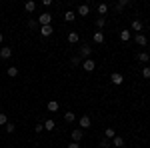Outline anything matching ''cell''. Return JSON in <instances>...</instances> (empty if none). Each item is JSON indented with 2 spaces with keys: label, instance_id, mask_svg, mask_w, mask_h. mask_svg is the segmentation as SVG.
<instances>
[{
  "label": "cell",
  "instance_id": "cell-13",
  "mask_svg": "<svg viewBox=\"0 0 150 148\" xmlns=\"http://www.w3.org/2000/svg\"><path fill=\"white\" fill-rule=\"evenodd\" d=\"M130 4H132L130 0H118V2H116V10H118V12H122L124 8H126V6H130Z\"/></svg>",
  "mask_w": 150,
  "mask_h": 148
},
{
  "label": "cell",
  "instance_id": "cell-31",
  "mask_svg": "<svg viewBox=\"0 0 150 148\" xmlns=\"http://www.w3.org/2000/svg\"><path fill=\"white\" fill-rule=\"evenodd\" d=\"M98 146H100V148H108V146H110V140H106V138H102Z\"/></svg>",
  "mask_w": 150,
  "mask_h": 148
},
{
  "label": "cell",
  "instance_id": "cell-25",
  "mask_svg": "<svg viewBox=\"0 0 150 148\" xmlns=\"http://www.w3.org/2000/svg\"><path fill=\"white\" fill-rule=\"evenodd\" d=\"M132 30H134V32H142V22H140V20H134V22H132Z\"/></svg>",
  "mask_w": 150,
  "mask_h": 148
},
{
  "label": "cell",
  "instance_id": "cell-5",
  "mask_svg": "<svg viewBox=\"0 0 150 148\" xmlns=\"http://www.w3.org/2000/svg\"><path fill=\"white\" fill-rule=\"evenodd\" d=\"M12 56V48L10 46H2L0 48V60H8Z\"/></svg>",
  "mask_w": 150,
  "mask_h": 148
},
{
  "label": "cell",
  "instance_id": "cell-2",
  "mask_svg": "<svg viewBox=\"0 0 150 148\" xmlns=\"http://www.w3.org/2000/svg\"><path fill=\"white\" fill-rule=\"evenodd\" d=\"M38 24L40 26H52V14L50 12H42L38 16Z\"/></svg>",
  "mask_w": 150,
  "mask_h": 148
},
{
  "label": "cell",
  "instance_id": "cell-1",
  "mask_svg": "<svg viewBox=\"0 0 150 148\" xmlns=\"http://www.w3.org/2000/svg\"><path fill=\"white\" fill-rule=\"evenodd\" d=\"M78 58L80 60H86V58H92V48L88 44H82L80 50H78Z\"/></svg>",
  "mask_w": 150,
  "mask_h": 148
},
{
  "label": "cell",
  "instance_id": "cell-12",
  "mask_svg": "<svg viewBox=\"0 0 150 148\" xmlns=\"http://www.w3.org/2000/svg\"><path fill=\"white\" fill-rule=\"evenodd\" d=\"M52 32H54V28H52V26H40V34L44 36V38L52 36Z\"/></svg>",
  "mask_w": 150,
  "mask_h": 148
},
{
  "label": "cell",
  "instance_id": "cell-24",
  "mask_svg": "<svg viewBox=\"0 0 150 148\" xmlns=\"http://www.w3.org/2000/svg\"><path fill=\"white\" fill-rule=\"evenodd\" d=\"M4 130H6V132H8V134H14V130H16V124H14V122H10V120H8V124L4 126Z\"/></svg>",
  "mask_w": 150,
  "mask_h": 148
},
{
  "label": "cell",
  "instance_id": "cell-16",
  "mask_svg": "<svg viewBox=\"0 0 150 148\" xmlns=\"http://www.w3.org/2000/svg\"><path fill=\"white\" fill-rule=\"evenodd\" d=\"M64 20H66V22H74V20H76V12L66 10L64 12Z\"/></svg>",
  "mask_w": 150,
  "mask_h": 148
},
{
  "label": "cell",
  "instance_id": "cell-36",
  "mask_svg": "<svg viewBox=\"0 0 150 148\" xmlns=\"http://www.w3.org/2000/svg\"><path fill=\"white\" fill-rule=\"evenodd\" d=\"M2 40H4V34H2V32H0V44H2Z\"/></svg>",
  "mask_w": 150,
  "mask_h": 148
},
{
  "label": "cell",
  "instance_id": "cell-23",
  "mask_svg": "<svg viewBox=\"0 0 150 148\" xmlns=\"http://www.w3.org/2000/svg\"><path fill=\"white\" fill-rule=\"evenodd\" d=\"M104 26H106V18H102V16H98V18H96V28H98V30H102Z\"/></svg>",
  "mask_w": 150,
  "mask_h": 148
},
{
  "label": "cell",
  "instance_id": "cell-26",
  "mask_svg": "<svg viewBox=\"0 0 150 148\" xmlns=\"http://www.w3.org/2000/svg\"><path fill=\"white\" fill-rule=\"evenodd\" d=\"M120 40H122V42H128V40H130V30H122V32H120Z\"/></svg>",
  "mask_w": 150,
  "mask_h": 148
},
{
  "label": "cell",
  "instance_id": "cell-33",
  "mask_svg": "<svg viewBox=\"0 0 150 148\" xmlns=\"http://www.w3.org/2000/svg\"><path fill=\"white\" fill-rule=\"evenodd\" d=\"M72 64H74V66H78V64H82V60L78 56H74V58H72Z\"/></svg>",
  "mask_w": 150,
  "mask_h": 148
},
{
  "label": "cell",
  "instance_id": "cell-32",
  "mask_svg": "<svg viewBox=\"0 0 150 148\" xmlns=\"http://www.w3.org/2000/svg\"><path fill=\"white\" fill-rule=\"evenodd\" d=\"M28 26H30L32 30H36V28H40V24H38V20H30V22H28Z\"/></svg>",
  "mask_w": 150,
  "mask_h": 148
},
{
  "label": "cell",
  "instance_id": "cell-6",
  "mask_svg": "<svg viewBox=\"0 0 150 148\" xmlns=\"http://www.w3.org/2000/svg\"><path fill=\"white\" fill-rule=\"evenodd\" d=\"M82 136H84V130L82 128H74L72 130V142H80Z\"/></svg>",
  "mask_w": 150,
  "mask_h": 148
},
{
  "label": "cell",
  "instance_id": "cell-10",
  "mask_svg": "<svg viewBox=\"0 0 150 148\" xmlns=\"http://www.w3.org/2000/svg\"><path fill=\"white\" fill-rule=\"evenodd\" d=\"M92 40L96 42V44H102V42H104V32H102V30H96V32L92 34Z\"/></svg>",
  "mask_w": 150,
  "mask_h": 148
},
{
  "label": "cell",
  "instance_id": "cell-8",
  "mask_svg": "<svg viewBox=\"0 0 150 148\" xmlns=\"http://www.w3.org/2000/svg\"><path fill=\"white\" fill-rule=\"evenodd\" d=\"M90 124H92V120H90V116H88V114L80 116V128H90Z\"/></svg>",
  "mask_w": 150,
  "mask_h": 148
},
{
  "label": "cell",
  "instance_id": "cell-15",
  "mask_svg": "<svg viewBox=\"0 0 150 148\" xmlns=\"http://www.w3.org/2000/svg\"><path fill=\"white\" fill-rule=\"evenodd\" d=\"M138 62L148 64V62H150V54H148V52H138Z\"/></svg>",
  "mask_w": 150,
  "mask_h": 148
},
{
  "label": "cell",
  "instance_id": "cell-19",
  "mask_svg": "<svg viewBox=\"0 0 150 148\" xmlns=\"http://www.w3.org/2000/svg\"><path fill=\"white\" fill-rule=\"evenodd\" d=\"M42 124H44V130H48V132H50V130H54V128H56V122H54V120H52V118H48L46 122H42Z\"/></svg>",
  "mask_w": 150,
  "mask_h": 148
},
{
  "label": "cell",
  "instance_id": "cell-22",
  "mask_svg": "<svg viewBox=\"0 0 150 148\" xmlns=\"http://www.w3.org/2000/svg\"><path fill=\"white\" fill-rule=\"evenodd\" d=\"M64 120H66L68 124H72V122L76 120V114L74 112H64Z\"/></svg>",
  "mask_w": 150,
  "mask_h": 148
},
{
  "label": "cell",
  "instance_id": "cell-30",
  "mask_svg": "<svg viewBox=\"0 0 150 148\" xmlns=\"http://www.w3.org/2000/svg\"><path fill=\"white\" fill-rule=\"evenodd\" d=\"M42 130H44V124H40V122H38V124H34V132H36V134H40Z\"/></svg>",
  "mask_w": 150,
  "mask_h": 148
},
{
  "label": "cell",
  "instance_id": "cell-18",
  "mask_svg": "<svg viewBox=\"0 0 150 148\" xmlns=\"http://www.w3.org/2000/svg\"><path fill=\"white\" fill-rule=\"evenodd\" d=\"M46 108H48V112H56V110L60 108V106H58V102H56V100H48Z\"/></svg>",
  "mask_w": 150,
  "mask_h": 148
},
{
  "label": "cell",
  "instance_id": "cell-4",
  "mask_svg": "<svg viewBox=\"0 0 150 148\" xmlns=\"http://www.w3.org/2000/svg\"><path fill=\"white\" fill-rule=\"evenodd\" d=\"M110 82H112L114 86H120V84L124 82V76H122L120 72H112V74H110Z\"/></svg>",
  "mask_w": 150,
  "mask_h": 148
},
{
  "label": "cell",
  "instance_id": "cell-9",
  "mask_svg": "<svg viewBox=\"0 0 150 148\" xmlns=\"http://www.w3.org/2000/svg\"><path fill=\"white\" fill-rule=\"evenodd\" d=\"M88 12H90V6H88V4H80L78 10H76V14H78V16H88Z\"/></svg>",
  "mask_w": 150,
  "mask_h": 148
},
{
  "label": "cell",
  "instance_id": "cell-28",
  "mask_svg": "<svg viewBox=\"0 0 150 148\" xmlns=\"http://www.w3.org/2000/svg\"><path fill=\"white\" fill-rule=\"evenodd\" d=\"M8 76H10V78L18 76V68H16V66H10V68H8Z\"/></svg>",
  "mask_w": 150,
  "mask_h": 148
},
{
  "label": "cell",
  "instance_id": "cell-34",
  "mask_svg": "<svg viewBox=\"0 0 150 148\" xmlns=\"http://www.w3.org/2000/svg\"><path fill=\"white\" fill-rule=\"evenodd\" d=\"M42 6H46V8H50V6H52V0H42Z\"/></svg>",
  "mask_w": 150,
  "mask_h": 148
},
{
  "label": "cell",
  "instance_id": "cell-17",
  "mask_svg": "<svg viewBox=\"0 0 150 148\" xmlns=\"http://www.w3.org/2000/svg\"><path fill=\"white\" fill-rule=\"evenodd\" d=\"M78 40H80V34H78V32H68V42L70 44H76Z\"/></svg>",
  "mask_w": 150,
  "mask_h": 148
},
{
  "label": "cell",
  "instance_id": "cell-20",
  "mask_svg": "<svg viewBox=\"0 0 150 148\" xmlns=\"http://www.w3.org/2000/svg\"><path fill=\"white\" fill-rule=\"evenodd\" d=\"M24 10H26V12H34L36 10V2H34V0H28V2L24 4Z\"/></svg>",
  "mask_w": 150,
  "mask_h": 148
},
{
  "label": "cell",
  "instance_id": "cell-11",
  "mask_svg": "<svg viewBox=\"0 0 150 148\" xmlns=\"http://www.w3.org/2000/svg\"><path fill=\"white\" fill-rule=\"evenodd\" d=\"M134 40H136V44H138V46H146V44H148V38H146V34H142V32L136 34Z\"/></svg>",
  "mask_w": 150,
  "mask_h": 148
},
{
  "label": "cell",
  "instance_id": "cell-27",
  "mask_svg": "<svg viewBox=\"0 0 150 148\" xmlns=\"http://www.w3.org/2000/svg\"><path fill=\"white\" fill-rule=\"evenodd\" d=\"M142 78H146V80H150V66H142Z\"/></svg>",
  "mask_w": 150,
  "mask_h": 148
},
{
  "label": "cell",
  "instance_id": "cell-3",
  "mask_svg": "<svg viewBox=\"0 0 150 148\" xmlns=\"http://www.w3.org/2000/svg\"><path fill=\"white\" fill-rule=\"evenodd\" d=\"M82 68L86 70V72H92L96 68V62H94V58H86V60H82Z\"/></svg>",
  "mask_w": 150,
  "mask_h": 148
},
{
  "label": "cell",
  "instance_id": "cell-29",
  "mask_svg": "<svg viewBox=\"0 0 150 148\" xmlns=\"http://www.w3.org/2000/svg\"><path fill=\"white\" fill-rule=\"evenodd\" d=\"M6 124H8V116L4 112H0V126H6Z\"/></svg>",
  "mask_w": 150,
  "mask_h": 148
},
{
  "label": "cell",
  "instance_id": "cell-7",
  "mask_svg": "<svg viewBox=\"0 0 150 148\" xmlns=\"http://www.w3.org/2000/svg\"><path fill=\"white\" fill-rule=\"evenodd\" d=\"M108 8H110V6H108V4H106V2H100V4H98V6H96V10H98V14H100V16H106V14H108Z\"/></svg>",
  "mask_w": 150,
  "mask_h": 148
},
{
  "label": "cell",
  "instance_id": "cell-21",
  "mask_svg": "<svg viewBox=\"0 0 150 148\" xmlns=\"http://www.w3.org/2000/svg\"><path fill=\"white\" fill-rule=\"evenodd\" d=\"M114 136H116V130H114V128H106V130H104V138H106V140H112Z\"/></svg>",
  "mask_w": 150,
  "mask_h": 148
},
{
  "label": "cell",
  "instance_id": "cell-14",
  "mask_svg": "<svg viewBox=\"0 0 150 148\" xmlns=\"http://www.w3.org/2000/svg\"><path fill=\"white\" fill-rule=\"evenodd\" d=\"M112 146H114V148H122V146H124V138H122V136H114V138H112Z\"/></svg>",
  "mask_w": 150,
  "mask_h": 148
},
{
  "label": "cell",
  "instance_id": "cell-35",
  "mask_svg": "<svg viewBox=\"0 0 150 148\" xmlns=\"http://www.w3.org/2000/svg\"><path fill=\"white\" fill-rule=\"evenodd\" d=\"M68 148H80V142H70Z\"/></svg>",
  "mask_w": 150,
  "mask_h": 148
}]
</instances>
